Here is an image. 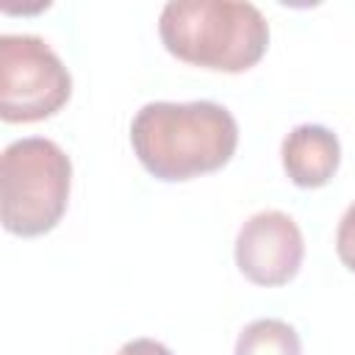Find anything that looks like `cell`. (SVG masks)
<instances>
[{
	"label": "cell",
	"instance_id": "obj_8",
	"mask_svg": "<svg viewBox=\"0 0 355 355\" xmlns=\"http://www.w3.org/2000/svg\"><path fill=\"white\" fill-rule=\"evenodd\" d=\"M336 255H338V261L349 272H355V202L338 219V227H336Z\"/></svg>",
	"mask_w": 355,
	"mask_h": 355
},
{
	"label": "cell",
	"instance_id": "obj_2",
	"mask_svg": "<svg viewBox=\"0 0 355 355\" xmlns=\"http://www.w3.org/2000/svg\"><path fill=\"white\" fill-rule=\"evenodd\" d=\"M164 47L191 67L247 72L269 47V22L252 3L169 0L158 17Z\"/></svg>",
	"mask_w": 355,
	"mask_h": 355
},
{
	"label": "cell",
	"instance_id": "obj_6",
	"mask_svg": "<svg viewBox=\"0 0 355 355\" xmlns=\"http://www.w3.org/2000/svg\"><path fill=\"white\" fill-rule=\"evenodd\" d=\"M280 161L288 180L300 189H322L341 164L338 136L324 125H297L280 144Z\"/></svg>",
	"mask_w": 355,
	"mask_h": 355
},
{
	"label": "cell",
	"instance_id": "obj_9",
	"mask_svg": "<svg viewBox=\"0 0 355 355\" xmlns=\"http://www.w3.org/2000/svg\"><path fill=\"white\" fill-rule=\"evenodd\" d=\"M116 355H172V349L155 338H133L125 341Z\"/></svg>",
	"mask_w": 355,
	"mask_h": 355
},
{
	"label": "cell",
	"instance_id": "obj_7",
	"mask_svg": "<svg viewBox=\"0 0 355 355\" xmlns=\"http://www.w3.org/2000/svg\"><path fill=\"white\" fill-rule=\"evenodd\" d=\"M233 355H302V341L283 319H255L239 333Z\"/></svg>",
	"mask_w": 355,
	"mask_h": 355
},
{
	"label": "cell",
	"instance_id": "obj_5",
	"mask_svg": "<svg viewBox=\"0 0 355 355\" xmlns=\"http://www.w3.org/2000/svg\"><path fill=\"white\" fill-rule=\"evenodd\" d=\"M305 255L300 225L283 211H258L236 233V266L255 286H286Z\"/></svg>",
	"mask_w": 355,
	"mask_h": 355
},
{
	"label": "cell",
	"instance_id": "obj_3",
	"mask_svg": "<svg viewBox=\"0 0 355 355\" xmlns=\"http://www.w3.org/2000/svg\"><path fill=\"white\" fill-rule=\"evenodd\" d=\"M72 161L44 136L17 139L0 158V216L14 236L50 233L69 202Z\"/></svg>",
	"mask_w": 355,
	"mask_h": 355
},
{
	"label": "cell",
	"instance_id": "obj_4",
	"mask_svg": "<svg viewBox=\"0 0 355 355\" xmlns=\"http://www.w3.org/2000/svg\"><path fill=\"white\" fill-rule=\"evenodd\" d=\"M72 94V75L55 50L33 33L0 36V116L3 122H42Z\"/></svg>",
	"mask_w": 355,
	"mask_h": 355
},
{
	"label": "cell",
	"instance_id": "obj_1",
	"mask_svg": "<svg viewBox=\"0 0 355 355\" xmlns=\"http://www.w3.org/2000/svg\"><path fill=\"white\" fill-rule=\"evenodd\" d=\"M139 164L164 183H183L222 169L239 147L236 116L214 100L147 103L130 122Z\"/></svg>",
	"mask_w": 355,
	"mask_h": 355
}]
</instances>
